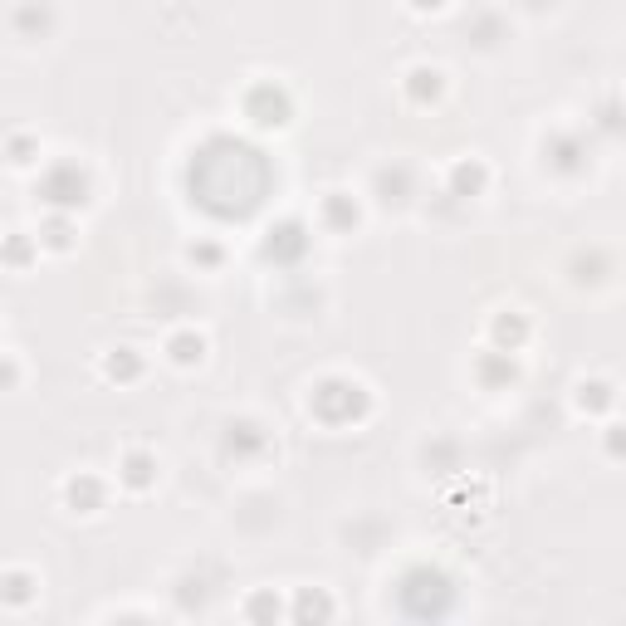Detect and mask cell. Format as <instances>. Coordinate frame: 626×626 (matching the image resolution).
I'll return each mask as SVG.
<instances>
[{"instance_id": "6da1fadb", "label": "cell", "mask_w": 626, "mask_h": 626, "mask_svg": "<svg viewBox=\"0 0 626 626\" xmlns=\"http://www.w3.org/2000/svg\"><path fill=\"white\" fill-rule=\"evenodd\" d=\"M172 357H177V362L201 357V338H177V343H172Z\"/></svg>"}, {"instance_id": "7a4b0ae2", "label": "cell", "mask_w": 626, "mask_h": 626, "mask_svg": "<svg viewBox=\"0 0 626 626\" xmlns=\"http://www.w3.org/2000/svg\"><path fill=\"white\" fill-rule=\"evenodd\" d=\"M127 480H132V485H147V460H142V455L127 460Z\"/></svg>"}, {"instance_id": "3957f363", "label": "cell", "mask_w": 626, "mask_h": 626, "mask_svg": "<svg viewBox=\"0 0 626 626\" xmlns=\"http://www.w3.org/2000/svg\"><path fill=\"white\" fill-rule=\"evenodd\" d=\"M10 377H15V367H0V382H10Z\"/></svg>"}]
</instances>
